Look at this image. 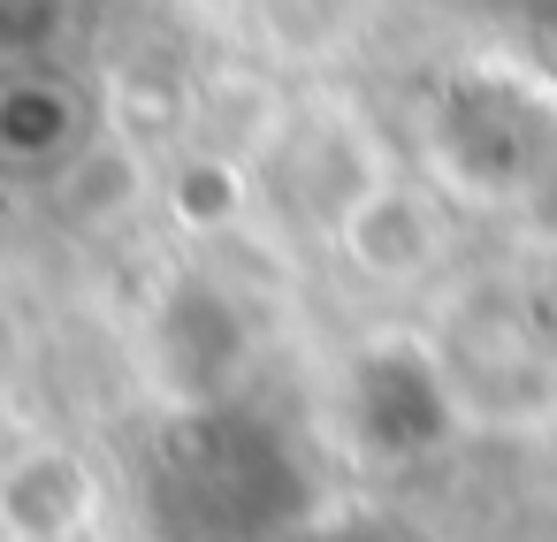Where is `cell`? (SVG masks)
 I'll use <instances>...</instances> for the list:
<instances>
[{"label": "cell", "instance_id": "obj_1", "mask_svg": "<svg viewBox=\"0 0 557 542\" xmlns=\"http://www.w3.org/2000/svg\"><path fill=\"white\" fill-rule=\"evenodd\" d=\"M100 519V466L77 443H24L0 458V542H85Z\"/></svg>", "mask_w": 557, "mask_h": 542}, {"label": "cell", "instance_id": "obj_2", "mask_svg": "<svg viewBox=\"0 0 557 542\" xmlns=\"http://www.w3.org/2000/svg\"><path fill=\"white\" fill-rule=\"evenodd\" d=\"M336 245L367 283H420L443 260V222L412 184H367L336 214Z\"/></svg>", "mask_w": 557, "mask_h": 542}, {"label": "cell", "instance_id": "obj_3", "mask_svg": "<svg viewBox=\"0 0 557 542\" xmlns=\"http://www.w3.org/2000/svg\"><path fill=\"white\" fill-rule=\"evenodd\" d=\"M138 199H146V146L123 138V131L85 138V146L54 169V207H62V222L100 230V222H123Z\"/></svg>", "mask_w": 557, "mask_h": 542}, {"label": "cell", "instance_id": "obj_4", "mask_svg": "<svg viewBox=\"0 0 557 542\" xmlns=\"http://www.w3.org/2000/svg\"><path fill=\"white\" fill-rule=\"evenodd\" d=\"M85 146V108L54 77H9L0 85V161L62 169Z\"/></svg>", "mask_w": 557, "mask_h": 542}, {"label": "cell", "instance_id": "obj_5", "mask_svg": "<svg viewBox=\"0 0 557 542\" xmlns=\"http://www.w3.org/2000/svg\"><path fill=\"white\" fill-rule=\"evenodd\" d=\"M245 207H252V184H245V169L222 161V153H191V161L169 176V214H176V230H191V237L237 230Z\"/></svg>", "mask_w": 557, "mask_h": 542}]
</instances>
